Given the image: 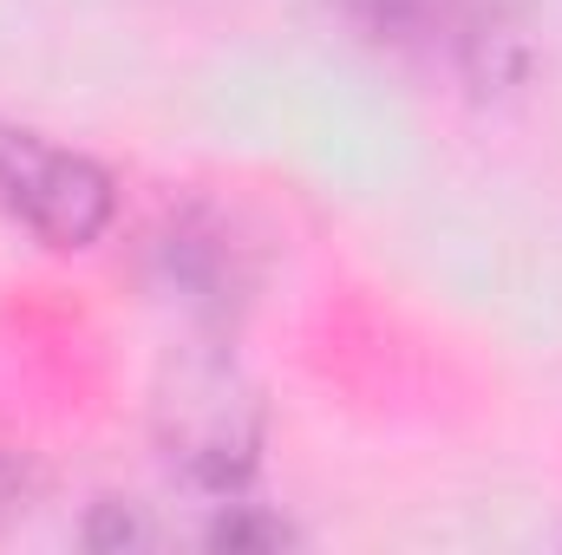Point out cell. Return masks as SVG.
<instances>
[{"label": "cell", "instance_id": "cell-2", "mask_svg": "<svg viewBox=\"0 0 562 555\" xmlns=\"http://www.w3.org/2000/svg\"><path fill=\"white\" fill-rule=\"evenodd\" d=\"M0 216L40 249H92L119 223V177L33 125H0Z\"/></svg>", "mask_w": 562, "mask_h": 555}, {"label": "cell", "instance_id": "cell-3", "mask_svg": "<svg viewBox=\"0 0 562 555\" xmlns=\"http://www.w3.org/2000/svg\"><path fill=\"white\" fill-rule=\"evenodd\" d=\"M20 510H26V477H20V471L0 457V523H13Z\"/></svg>", "mask_w": 562, "mask_h": 555}, {"label": "cell", "instance_id": "cell-1", "mask_svg": "<svg viewBox=\"0 0 562 555\" xmlns=\"http://www.w3.org/2000/svg\"><path fill=\"white\" fill-rule=\"evenodd\" d=\"M340 20L393 66L445 92H510L530 72L524 0H334Z\"/></svg>", "mask_w": 562, "mask_h": 555}]
</instances>
